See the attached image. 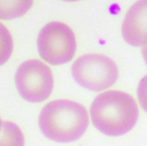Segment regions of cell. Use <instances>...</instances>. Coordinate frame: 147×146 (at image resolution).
<instances>
[{
	"instance_id": "2",
	"label": "cell",
	"mask_w": 147,
	"mask_h": 146,
	"mask_svg": "<svg viewBox=\"0 0 147 146\" xmlns=\"http://www.w3.org/2000/svg\"><path fill=\"white\" fill-rule=\"evenodd\" d=\"M38 124L42 134L59 143L80 139L89 126L87 109L80 103L71 100L49 102L41 110Z\"/></svg>"
},
{
	"instance_id": "8",
	"label": "cell",
	"mask_w": 147,
	"mask_h": 146,
	"mask_svg": "<svg viewBox=\"0 0 147 146\" xmlns=\"http://www.w3.org/2000/svg\"><path fill=\"white\" fill-rule=\"evenodd\" d=\"M0 146H24V136L15 123L5 121L0 131Z\"/></svg>"
},
{
	"instance_id": "1",
	"label": "cell",
	"mask_w": 147,
	"mask_h": 146,
	"mask_svg": "<svg viewBox=\"0 0 147 146\" xmlns=\"http://www.w3.org/2000/svg\"><path fill=\"white\" fill-rule=\"evenodd\" d=\"M93 125L108 136H121L134 128L139 116L136 101L121 91H107L98 95L90 109Z\"/></svg>"
},
{
	"instance_id": "6",
	"label": "cell",
	"mask_w": 147,
	"mask_h": 146,
	"mask_svg": "<svg viewBox=\"0 0 147 146\" xmlns=\"http://www.w3.org/2000/svg\"><path fill=\"white\" fill-rule=\"evenodd\" d=\"M121 30L124 41L130 45H147V0H138L129 8Z\"/></svg>"
},
{
	"instance_id": "9",
	"label": "cell",
	"mask_w": 147,
	"mask_h": 146,
	"mask_svg": "<svg viewBox=\"0 0 147 146\" xmlns=\"http://www.w3.org/2000/svg\"><path fill=\"white\" fill-rule=\"evenodd\" d=\"M13 51V41L9 30L0 22V66L4 65Z\"/></svg>"
},
{
	"instance_id": "13",
	"label": "cell",
	"mask_w": 147,
	"mask_h": 146,
	"mask_svg": "<svg viewBox=\"0 0 147 146\" xmlns=\"http://www.w3.org/2000/svg\"><path fill=\"white\" fill-rule=\"evenodd\" d=\"M63 1H67V2H74V1H79V0H63Z\"/></svg>"
},
{
	"instance_id": "10",
	"label": "cell",
	"mask_w": 147,
	"mask_h": 146,
	"mask_svg": "<svg viewBox=\"0 0 147 146\" xmlns=\"http://www.w3.org/2000/svg\"><path fill=\"white\" fill-rule=\"evenodd\" d=\"M139 103L145 112H147V75L140 80L137 89Z\"/></svg>"
},
{
	"instance_id": "5",
	"label": "cell",
	"mask_w": 147,
	"mask_h": 146,
	"mask_svg": "<svg viewBox=\"0 0 147 146\" xmlns=\"http://www.w3.org/2000/svg\"><path fill=\"white\" fill-rule=\"evenodd\" d=\"M15 85L20 96L27 102L39 103L51 96L53 76L51 68L38 59L22 63L15 74Z\"/></svg>"
},
{
	"instance_id": "4",
	"label": "cell",
	"mask_w": 147,
	"mask_h": 146,
	"mask_svg": "<svg viewBox=\"0 0 147 146\" xmlns=\"http://www.w3.org/2000/svg\"><path fill=\"white\" fill-rule=\"evenodd\" d=\"M39 55L49 65L59 66L69 63L75 55L77 41L67 24L53 21L41 28L37 37Z\"/></svg>"
},
{
	"instance_id": "12",
	"label": "cell",
	"mask_w": 147,
	"mask_h": 146,
	"mask_svg": "<svg viewBox=\"0 0 147 146\" xmlns=\"http://www.w3.org/2000/svg\"><path fill=\"white\" fill-rule=\"evenodd\" d=\"M2 120H1V118H0V131H1V127H2Z\"/></svg>"
},
{
	"instance_id": "7",
	"label": "cell",
	"mask_w": 147,
	"mask_h": 146,
	"mask_svg": "<svg viewBox=\"0 0 147 146\" xmlns=\"http://www.w3.org/2000/svg\"><path fill=\"white\" fill-rule=\"evenodd\" d=\"M33 4V0H0V19L10 20L23 16Z\"/></svg>"
},
{
	"instance_id": "3",
	"label": "cell",
	"mask_w": 147,
	"mask_h": 146,
	"mask_svg": "<svg viewBox=\"0 0 147 146\" xmlns=\"http://www.w3.org/2000/svg\"><path fill=\"white\" fill-rule=\"evenodd\" d=\"M75 81L87 90L104 91L112 87L119 77L118 67L104 55L88 53L80 57L71 67Z\"/></svg>"
},
{
	"instance_id": "11",
	"label": "cell",
	"mask_w": 147,
	"mask_h": 146,
	"mask_svg": "<svg viewBox=\"0 0 147 146\" xmlns=\"http://www.w3.org/2000/svg\"><path fill=\"white\" fill-rule=\"evenodd\" d=\"M142 55H143V59H144L145 63H146V66H147V45L143 47V49H142Z\"/></svg>"
}]
</instances>
